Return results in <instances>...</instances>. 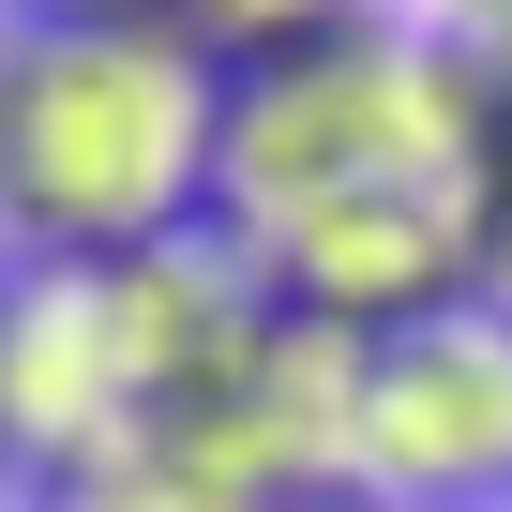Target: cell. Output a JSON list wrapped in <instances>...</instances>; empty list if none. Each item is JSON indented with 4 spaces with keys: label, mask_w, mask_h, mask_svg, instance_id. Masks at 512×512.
Here are the masks:
<instances>
[{
    "label": "cell",
    "mask_w": 512,
    "mask_h": 512,
    "mask_svg": "<svg viewBox=\"0 0 512 512\" xmlns=\"http://www.w3.org/2000/svg\"><path fill=\"white\" fill-rule=\"evenodd\" d=\"M226 196V76L166 16L0 31V241L16 256H166Z\"/></svg>",
    "instance_id": "1"
},
{
    "label": "cell",
    "mask_w": 512,
    "mask_h": 512,
    "mask_svg": "<svg viewBox=\"0 0 512 512\" xmlns=\"http://www.w3.org/2000/svg\"><path fill=\"white\" fill-rule=\"evenodd\" d=\"M151 16H166L211 76H272V61H317V46L377 31L392 0H151Z\"/></svg>",
    "instance_id": "4"
},
{
    "label": "cell",
    "mask_w": 512,
    "mask_h": 512,
    "mask_svg": "<svg viewBox=\"0 0 512 512\" xmlns=\"http://www.w3.org/2000/svg\"><path fill=\"white\" fill-rule=\"evenodd\" d=\"M256 347V287H211V256H16L0 272V482L76 497L166 422L226 392Z\"/></svg>",
    "instance_id": "2"
},
{
    "label": "cell",
    "mask_w": 512,
    "mask_h": 512,
    "mask_svg": "<svg viewBox=\"0 0 512 512\" xmlns=\"http://www.w3.org/2000/svg\"><path fill=\"white\" fill-rule=\"evenodd\" d=\"M347 497H392V512H497L512 497V302L467 287L407 332H362Z\"/></svg>",
    "instance_id": "3"
},
{
    "label": "cell",
    "mask_w": 512,
    "mask_h": 512,
    "mask_svg": "<svg viewBox=\"0 0 512 512\" xmlns=\"http://www.w3.org/2000/svg\"><path fill=\"white\" fill-rule=\"evenodd\" d=\"M91 16H151V0H0V31H91Z\"/></svg>",
    "instance_id": "5"
},
{
    "label": "cell",
    "mask_w": 512,
    "mask_h": 512,
    "mask_svg": "<svg viewBox=\"0 0 512 512\" xmlns=\"http://www.w3.org/2000/svg\"><path fill=\"white\" fill-rule=\"evenodd\" d=\"M272 512H392V497H347V482H332V497H272Z\"/></svg>",
    "instance_id": "6"
}]
</instances>
